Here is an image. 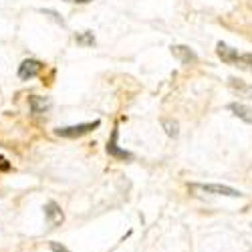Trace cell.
<instances>
[{
    "label": "cell",
    "mask_w": 252,
    "mask_h": 252,
    "mask_svg": "<svg viewBox=\"0 0 252 252\" xmlns=\"http://www.w3.org/2000/svg\"><path fill=\"white\" fill-rule=\"evenodd\" d=\"M101 121L95 119V121H89V123H79V125H71V127H59L55 129V133L59 137H67V139H75V137H81V135H87L95 129H99Z\"/></svg>",
    "instance_id": "3"
},
{
    "label": "cell",
    "mask_w": 252,
    "mask_h": 252,
    "mask_svg": "<svg viewBox=\"0 0 252 252\" xmlns=\"http://www.w3.org/2000/svg\"><path fill=\"white\" fill-rule=\"evenodd\" d=\"M45 218H47V224L51 228H57L63 224V220H65V214H63V210L57 202H47L45 206Z\"/></svg>",
    "instance_id": "6"
},
{
    "label": "cell",
    "mask_w": 252,
    "mask_h": 252,
    "mask_svg": "<svg viewBox=\"0 0 252 252\" xmlns=\"http://www.w3.org/2000/svg\"><path fill=\"white\" fill-rule=\"evenodd\" d=\"M75 40H77V45H81V47H93L95 45V34L91 31H85L83 34L75 36Z\"/></svg>",
    "instance_id": "11"
},
{
    "label": "cell",
    "mask_w": 252,
    "mask_h": 252,
    "mask_svg": "<svg viewBox=\"0 0 252 252\" xmlns=\"http://www.w3.org/2000/svg\"><path fill=\"white\" fill-rule=\"evenodd\" d=\"M117 137H119V127H113V131H111V139H109V143H107V154L111 156V158H115V159H123V161H133L135 159V156L131 154V152H127V150H121L119 148V143H117Z\"/></svg>",
    "instance_id": "4"
},
{
    "label": "cell",
    "mask_w": 252,
    "mask_h": 252,
    "mask_svg": "<svg viewBox=\"0 0 252 252\" xmlns=\"http://www.w3.org/2000/svg\"><path fill=\"white\" fill-rule=\"evenodd\" d=\"M67 2H75V4H87L91 0H67Z\"/></svg>",
    "instance_id": "15"
},
{
    "label": "cell",
    "mask_w": 252,
    "mask_h": 252,
    "mask_svg": "<svg viewBox=\"0 0 252 252\" xmlns=\"http://www.w3.org/2000/svg\"><path fill=\"white\" fill-rule=\"evenodd\" d=\"M0 170H2V172H8V170H10V165L6 163L4 158H0Z\"/></svg>",
    "instance_id": "14"
},
{
    "label": "cell",
    "mask_w": 252,
    "mask_h": 252,
    "mask_svg": "<svg viewBox=\"0 0 252 252\" xmlns=\"http://www.w3.org/2000/svg\"><path fill=\"white\" fill-rule=\"evenodd\" d=\"M192 192H202V194H212V196H226V198H240L244 196L240 190H234L224 184H190Z\"/></svg>",
    "instance_id": "2"
},
{
    "label": "cell",
    "mask_w": 252,
    "mask_h": 252,
    "mask_svg": "<svg viewBox=\"0 0 252 252\" xmlns=\"http://www.w3.org/2000/svg\"><path fill=\"white\" fill-rule=\"evenodd\" d=\"M43 69H45V65L38 59H25L23 63H20V67H18V79H23V81L34 79Z\"/></svg>",
    "instance_id": "5"
},
{
    "label": "cell",
    "mask_w": 252,
    "mask_h": 252,
    "mask_svg": "<svg viewBox=\"0 0 252 252\" xmlns=\"http://www.w3.org/2000/svg\"><path fill=\"white\" fill-rule=\"evenodd\" d=\"M228 111L232 113L234 117L242 119L244 123H252V109L244 103H230L228 105Z\"/></svg>",
    "instance_id": "9"
},
{
    "label": "cell",
    "mask_w": 252,
    "mask_h": 252,
    "mask_svg": "<svg viewBox=\"0 0 252 252\" xmlns=\"http://www.w3.org/2000/svg\"><path fill=\"white\" fill-rule=\"evenodd\" d=\"M51 250H53V252H69L67 246H63V244H59V242H51Z\"/></svg>",
    "instance_id": "13"
},
{
    "label": "cell",
    "mask_w": 252,
    "mask_h": 252,
    "mask_svg": "<svg viewBox=\"0 0 252 252\" xmlns=\"http://www.w3.org/2000/svg\"><path fill=\"white\" fill-rule=\"evenodd\" d=\"M161 125H163L165 133L170 135V137H178V133H180V129H178V121H172V119H163V121H161Z\"/></svg>",
    "instance_id": "12"
},
{
    "label": "cell",
    "mask_w": 252,
    "mask_h": 252,
    "mask_svg": "<svg viewBox=\"0 0 252 252\" xmlns=\"http://www.w3.org/2000/svg\"><path fill=\"white\" fill-rule=\"evenodd\" d=\"M172 55L182 63V65H194V63H198V55L186 45H176L172 47Z\"/></svg>",
    "instance_id": "7"
},
{
    "label": "cell",
    "mask_w": 252,
    "mask_h": 252,
    "mask_svg": "<svg viewBox=\"0 0 252 252\" xmlns=\"http://www.w3.org/2000/svg\"><path fill=\"white\" fill-rule=\"evenodd\" d=\"M228 85L230 89H232L234 93H238V97H244V99H252V85H248V83L236 79V77H230L228 79Z\"/></svg>",
    "instance_id": "8"
},
{
    "label": "cell",
    "mask_w": 252,
    "mask_h": 252,
    "mask_svg": "<svg viewBox=\"0 0 252 252\" xmlns=\"http://www.w3.org/2000/svg\"><path fill=\"white\" fill-rule=\"evenodd\" d=\"M29 107H31V113H34V115H40V113H45V111L51 107V101H49L47 97L31 95V97H29Z\"/></svg>",
    "instance_id": "10"
},
{
    "label": "cell",
    "mask_w": 252,
    "mask_h": 252,
    "mask_svg": "<svg viewBox=\"0 0 252 252\" xmlns=\"http://www.w3.org/2000/svg\"><path fill=\"white\" fill-rule=\"evenodd\" d=\"M216 55L220 57V61L224 65H230V67H238L242 71H248L252 73V55L250 53H238L236 49L228 47L226 43H216Z\"/></svg>",
    "instance_id": "1"
}]
</instances>
